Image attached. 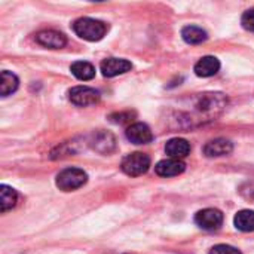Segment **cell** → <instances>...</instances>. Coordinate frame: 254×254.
Returning <instances> with one entry per match:
<instances>
[{"label":"cell","mask_w":254,"mask_h":254,"mask_svg":"<svg viewBox=\"0 0 254 254\" xmlns=\"http://www.w3.org/2000/svg\"><path fill=\"white\" fill-rule=\"evenodd\" d=\"M68 98L74 106L86 107L100 101V92L89 86H74L68 92Z\"/></svg>","instance_id":"277c9868"},{"label":"cell","mask_w":254,"mask_h":254,"mask_svg":"<svg viewBox=\"0 0 254 254\" xmlns=\"http://www.w3.org/2000/svg\"><path fill=\"white\" fill-rule=\"evenodd\" d=\"M185 168H186V165L182 159L170 158V159H164V161L158 162L155 167V171L161 177H174V176L182 174L185 171Z\"/></svg>","instance_id":"9c48e42d"},{"label":"cell","mask_w":254,"mask_h":254,"mask_svg":"<svg viewBox=\"0 0 254 254\" xmlns=\"http://www.w3.org/2000/svg\"><path fill=\"white\" fill-rule=\"evenodd\" d=\"M36 42L49 49H61L65 46L67 39L61 31L57 30H42L36 34Z\"/></svg>","instance_id":"8992f818"},{"label":"cell","mask_w":254,"mask_h":254,"mask_svg":"<svg viewBox=\"0 0 254 254\" xmlns=\"http://www.w3.org/2000/svg\"><path fill=\"white\" fill-rule=\"evenodd\" d=\"M88 180V176L80 168H65L57 176V186L60 190L71 192L82 188Z\"/></svg>","instance_id":"7a4b0ae2"},{"label":"cell","mask_w":254,"mask_h":254,"mask_svg":"<svg viewBox=\"0 0 254 254\" xmlns=\"http://www.w3.org/2000/svg\"><path fill=\"white\" fill-rule=\"evenodd\" d=\"M18 77L10 71H1L0 76V94L1 97H7L9 94L15 92L18 88Z\"/></svg>","instance_id":"e0dca14e"},{"label":"cell","mask_w":254,"mask_h":254,"mask_svg":"<svg viewBox=\"0 0 254 254\" xmlns=\"http://www.w3.org/2000/svg\"><path fill=\"white\" fill-rule=\"evenodd\" d=\"M165 152L170 155V158L182 159L186 158L190 153V143L185 138H171L165 144Z\"/></svg>","instance_id":"8fae6325"},{"label":"cell","mask_w":254,"mask_h":254,"mask_svg":"<svg viewBox=\"0 0 254 254\" xmlns=\"http://www.w3.org/2000/svg\"><path fill=\"white\" fill-rule=\"evenodd\" d=\"M210 254H241V252L232 246H226V244H219V246H214Z\"/></svg>","instance_id":"ffe728a7"},{"label":"cell","mask_w":254,"mask_h":254,"mask_svg":"<svg viewBox=\"0 0 254 254\" xmlns=\"http://www.w3.org/2000/svg\"><path fill=\"white\" fill-rule=\"evenodd\" d=\"M73 30L80 39L88 40V42H97V40H101L106 36L109 27H107L106 22H103L100 19L79 18V19L74 21Z\"/></svg>","instance_id":"6da1fadb"},{"label":"cell","mask_w":254,"mask_h":254,"mask_svg":"<svg viewBox=\"0 0 254 254\" xmlns=\"http://www.w3.org/2000/svg\"><path fill=\"white\" fill-rule=\"evenodd\" d=\"M70 71L79 80H91L95 76V67L88 61H76L70 65Z\"/></svg>","instance_id":"9a60e30c"},{"label":"cell","mask_w":254,"mask_h":254,"mask_svg":"<svg viewBox=\"0 0 254 254\" xmlns=\"http://www.w3.org/2000/svg\"><path fill=\"white\" fill-rule=\"evenodd\" d=\"M91 146L94 150H97L100 153H109L115 149V137L110 132L100 131L92 135Z\"/></svg>","instance_id":"4fadbf2b"},{"label":"cell","mask_w":254,"mask_h":254,"mask_svg":"<svg viewBox=\"0 0 254 254\" xmlns=\"http://www.w3.org/2000/svg\"><path fill=\"white\" fill-rule=\"evenodd\" d=\"M127 138L134 144H147L153 140V134L146 124L137 122V124H132L128 127Z\"/></svg>","instance_id":"ba28073f"},{"label":"cell","mask_w":254,"mask_h":254,"mask_svg":"<svg viewBox=\"0 0 254 254\" xmlns=\"http://www.w3.org/2000/svg\"><path fill=\"white\" fill-rule=\"evenodd\" d=\"M119 118H121V121H119L121 124L132 121V119H131V118H132V115H131V113H116V115H112V116H110V119H112L113 122H115V121H118ZM119 122H118V124H119Z\"/></svg>","instance_id":"44dd1931"},{"label":"cell","mask_w":254,"mask_h":254,"mask_svg":"<svg viewBox=\"0 0 254 254\" xmlns=\"http://www.w3.org/2000/svg\"><path fill=\"white\" fill-rule=\"evenodd\" d=\"M241 24L246 30L249 31H254V7L249 9L244 12L243 18H241Z\"/></svg>","instance_id":"d6986e66"},{"label":"cell","mask_w":254,"mask_h":254,"mask_svg":"<svg viewBox=\"0 0 254 254\" xmlns=\"http://www.w3.org/2000/svg\"><path fill=\"white\" fill-rule=\"evenodd\" d=\"M149 167H150V158L141 152L131 153L125 156L122 161V171L131 177H137L147 173Z\"/></svg>","instance_id":"3957f363"},{"label":"cell","mask_w":254,"mask_h":254,"mask_svg":"<svg viewBox=\"0 0 254 254\" xmlns=\"http://www.w3.org/2000/svg\"><path fill=\"white\" fill-rule=\"evenodd\" d=\"M16 199H18V195L16 192L6 186V185H1L0 188V204H1V213H6L9 210H12L16 204Z\"/></svg>","instance_id":"ac0fdd59"},{"label":"cell","mask_w":254,"mask_h":254,"mask_svg":"<svg viewBox=\"0 0 254 254\" xmlns=\"http://www.w3.org/2000/svg\"><path fill=\"white\" fill-rule=\"evenodd\" d=\"M195 223L205 231H217L223 223V214L222 211L216 208H205L196 213Z\"/></svg>","instance_id":"5b68a950"},{"label":"cell","mask_w":254,"mask_h":254,"mask_svg":"<svg viewBox=\"0 0 254 254\" xmlns=\"http://www.w3.org/2000/svg\"><path fill=\"white\" fill-rule=\"evenodd\" d=\"M182 37L189 45H199L208 39L207 31L196 25H188L182 30Z\"/></svg>","instance_id":"5bb4252c"},{"label":"cell","mask_w":254,"mask_h":254,"mask_svg":"<svg viewBox=\"0 0 254 254\" xmlns=\"http://www.w3.org/2000/svg\"><path fill=\"white\" fill-rule=\"evenodd\" d=\"M132 68V64L124 58H107L101 63V73L106 77H113L118 74H124Z\"/></svg>","instance_id":"52a82bcc"},{"label":"cell","mask_w":254,"mask_h":254,"mask_svg":"<svg viewBox=\"0 0 254 254\" xmlns=\"http://www.w3.org/2000/svg\"><path fill=\"white\" fill-rule=\"evenodd\" d=\"M234 146L229 140L226 138H216L210 143L205 144L204 147V153L208 156V158H217V156H225V155H229L232 152Z\"/></svg>","instance_id":"30bf717a"},{"label":"cell","mask_w":254,"mask_h":254,"mask_svg":"<svg viewBox=\"0 0 254 254\" xmlns=\"http://www.w3.org/2000/svg\"><path fill=\"white\" fill-rule=\"evenodd\" d=\"M220 70V61L216 57H204L195 65V73L199 77L214 76Z\"/></svg>","instance_id":"7c38bea8"},{"label":"cell","mask_w":254,"mask_h":254,"mask_svg":"<svg viewBox=\"0 0 254 254\" xmlns=\"http://www.w3.org/2000/svg\"><path fill=\"white\" fill-rule=\"evenodd\" d=\"M235 228L243 232H254V211L243 210L235 216Z\"/></svg>","instance_id":"2e32d148"}]
</instances>
